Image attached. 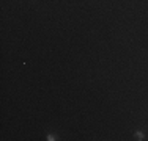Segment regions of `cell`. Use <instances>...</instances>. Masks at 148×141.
<instances>
[{"label":"cell","mask_w":148,"mask_h":141,"mask_svg":"<svg viewBox=\"0 0 148 141\" xmlns=\"http://www.w3.org/2000/svg\"><path fill=\"white\" fill-rule=\"evenodd\" d=\"M136 138L139 141H142L143 138H145V135H143V132H136Z\"/></svg>","instance_id":"6da1fadb"},{"label":"cell","mask_w":148,"mask_h":141,"mask_svg":"<svg viewBox=\"0 0 148 141\" xmlns=\"http://www.w3.org/2000/svg\"><path fill=\"white\" fill-rule=\"evenodd\" d=\"M46 140H47V141H55L57 138H55V135H47V136H46Z\"/></svg>","instance_id":"7a4b0ae2"}]
</instances>
